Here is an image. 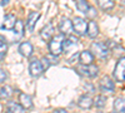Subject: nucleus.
<instances>
[{
  "label": "nucleus",
  "instance_id": "nucleus-1",
  "mask_svg": "<svg viewBox=\"0 0 125 113\" xmlns=\"http://www.w3.org/2000/svg\"><path fill=\"white\" fill-rule=\"evenodd\" d=\"M62 43H64V37H62L61 34L54 35L53 39H51L49 42V44H48L50 54H53L55 57H59L60 53H62Z\"/></svg>",
  "mask_w": 125,
  "mask_h": 113
},
{
  "label": "nucleus",
  "instance_id": "nucleus-2",
  "mask_svg": "<svg viewBox=\"0 0 125 113\" xmlns=\"http://www.w3.org/2000/svg\"><path fill=\"white\" fill-rule=\"evenodd\" d=\"M91 53H93V55L95 54L99 58H106L110 54V49L105 43L96 42V43L91 44Z\"/></svg>",
  "mask_w": 125,
  "mask_h": 113
},
{
  "label": "nucleus",
  "instance_id": "nucleus-3",
  "mask_svg": "<svg viewBox=\"0 0 125 113\" xmlns=\"http://www.w3.org/2000/svg\"><path fill=\"white\" fill-rule=\"evenodd\" d=\"M73 22V30L80 37H83L84 34H86V29H88V23L85 22L83 18H74L71 20Z\"/></svg>",
  "mask_w": 125,
  "mask_h": 113
},
{
  "label": "nucleus",
  "instance_id": "nucleus-4",
  "mask_svg": "<svg viewBox=\"0 0 125 113\" xmlns=\"http://www.w3.org/2000/svg\"><path fill=\"white\" fill-rule=\"evenodd\" d=\"M78 73L86 77V78H94V77L98 75L99 68L96 65H94V64H91V65H80L78 68Z\"/></svg>",
  "mask_w": 125,
  "mask_h": 113
},
{
  "label": "nucleus",
  "instance_id": "nucleus-5",
  "mask_svg": "<svg viewBox=\"0 0 125 113\" xmlns=\"http://www.w3.org/2000/svg\"><path fill=\"white\" fill-rule=\"evenodd\" d=\"M114 77L119 82L125 80V57H123L118 60L115 69H114Z\"/></svg>",
  "mask_w": 125,
  "mask_h": 113
},
{
  "label": "nucleus",
  "instance_id": "nucleus-6",
  "mask_svg": "<svg viewBox=\"0 0 125 113\" xmlns=\"http://www.w3.org/2000/svg\"><path fill=\"white\" fill-rule=\"evenodd\" d=\"M43 72H44V67H43V64H41V60L35 59L29 64V74L31 77L36 78V77L43 74Z\"/></svg>",
  "mask_w": 125,
  "mask_h": 113
},
{
  "label": "nucleus",
  "instance_id": "nucleus-7",
  "mask_svg": "<svg viewBox=\"0 0 125 113\" xmlns=\"http://www.w3.org/2000/svg\"><path fill=\"white\" fill-rule=\"evenodd\" d=\"M99 86H100V89L103 92H110V93H113V92L115 90V84H114V82L111 80V78L108 77V75L103 77L100 79Z\"/></svg>",
  "mask_w": 125,
  "mask_h": 113
},
{
  "label": "nucleus",
  "instance_id": "nucleus-8",
  "mask_svg": "<svg viewBox=\"0 0 125 113\" xmlns=\"http://www.w3.org/2000/svg\"><path fill=\"white\" fill-rule=\"evenodd\" d=\"M40 13L39 12H30V14L28 15V20H26V29L31 33L34 30L35 25H36V22L40 19Z\"/></svg>",
  "mask_w": 125,
  "mask_h": 113
},
{
  "label": "nucleus",
  "instance_id": "nucleus-9",
  "mask_svg": "<svg viewBox=\"0 0 125 113\" xmlns=\"http://www.w3.org/2000/svg\"><path fill=\"white\" fill-rule=\"evenodd\" d=\"M54 37V26L53 24H46L43 29L40 30V38L44 42H50Z\"/></svg>",
  "mask_w": 125,
  "mask_h": 113
},
{
  "label": "nucleus",
  "instance_id": "nucleus-10",
  "mask_svg": "<svg viewBox=\"0 0 125 113\" xmlns=\"http://www.w3.org/2000/svg\"><path fill=\"white\" fill-rule=\"evenodd\" d=\"M95 57L93 55V53L90 50H83L79 54V62L81 63V65H91Z\"/></svg>",
  "mask_w": 125,
  "mask_h": 113
},
{
  "label": "nucleus",
  "instance_id": "nucleus-11",
  "mask_svg": "<svg viewBox=\"0 0 125 113\" xmlns=\"http://www.w3.org/2000/svg\"><path fill=\"white\" fill-rule=\"evenodd\" d=\"M16 20L18 19H16V16L14 14H6L4 20H3L1 29H4V30H11V29H14Z\"/></svg>",
  "mask_w": 125,
  "mask_h": 113
},
{
  "label": "nucleus",
  "instance_id": "nucleus-12",
  "mask_svg": "<svg viewBox=\"0 0 125 113\" xmlns=\"http://www.w3.org/2000/svg\"><path fill=\"white\" fill-rule=\"evenodd\" d=\"M18 50H19V53L21 54L23 57L29 58L31 54H33V52H34V47H33V44L29 43V42H23L21 44L19 45Z\"/></svg>",
  "mask_w": 125,
  "mask_h": 113
},
{
  "label": "nucleus",
  "instance_id": "nucleus-13",
  "mask_svg": "<svg viewBox=\"0 0 125 113\" xmlns=\"http://www.w3.org/2000/svg\"><path fill=\"white\" fill-rule=\"evenodd\" d=\"M59 32L61 33V35L62 34H70L73 32V22L70 19L65 18L59 23Z\"/></svg>",
  "mask_w": 125,
  "mask_h": 113
},
{
  "label": "nucleus",
  "instance_id": "nucleus-14",
  "mask_svg": "<svg viewBox=\"0 0 125 113\" xmlns=\"http://www.w3.org/2000/svg\"><path fill=\"white\" fill-rule=\"evenodd\" d=\"M19 102H20L19 104L24 109H29L33 107V98L26 93H19Z\"/></svg>",
  "mask_w": 125,
  "mask_h": 113
},
{
  "label": "nucleus",
  "instance_id": "nucleus-15",
  "mask_svg": "<svg viewBox=\"0 0 125 113\" xmlns=\"http://www.w3.org/2000/svg\"><path fill=\"white\" fill-rule=\"evenodd\" d=\"M78 104H79V107L83 108V109H89L90 107L94 106V99H93L90 96L84 94V96H81V97L79 98Z\"/></svg>",
  "mask_w": 125,
  "mask_h": 113
},
{
  "label": "nucleus",
  "instance_id": "nucleus-16",
  "mask_svg": "<svg viewBox=\"0 0 125 113\" xmlns=\"http://www.w3.org/2000/svg\"><path fill=\"white\" fill-rule=\"evenodd\" d=\"M78 44V38L76 37H68L64 38V43H62V52H69Z\"/></svg>",
  "mask_w": 125,
  "mask_h": 113
},
{
  "label": "nucleus",
  "instance_id": "nucleus-17",
  "mask_svg": "<svg viewBox=\"0 0 125 113\" xmlns=\"http://www.w3.org/2000/svg\"><path fill=\"white\" fill-rule=\"evenodd\" d=\"M86 34L89 35V38H96L98 34H99V26L95 22H90L88 23V29H86Z\"/></svg>",
  "mask_w": 125,
  "mask_h": 113
},
{
  "label": "nucleus",
  "instance_id": "nucleus-18",
  "mask_svg": "<svg viewBox=\"0 0 125 113\" xmlns=\"http://www.w3.org/2000/svg\"><path fill=\"white\" fill-rule=\"evenodd\" d=\"M6 112L8 113H25V109L16 102H9L6 106Z\"/></svg>",
  "mask_w": 125,
  "mask_h": 113
},
{
  "label": "nucleus",
  "instance_id": "nucleus-19",
  "mask_svg": "<svg viewBox=\"0 0 125 113\" xmlns=\"http://www.w3.org/2000/svg\"><path fill=\"white\" fill-rule=\"evenodd\" d=\"M114 109L116 111V113H125V97L116 98L114 102Z\"/></svg>",
  "mask_w": 125,
  "mask_h": 113
},
{
  "label": "nucleus",
  "instance_id": "nucleus-20",
  "mask_svg": "<svg viewBox=\"0 0 125 113\" xmlns=\"http://www.w3.org/2000/svg\"><path fill=\"white\" fill-rule=\"evenodd\" d=\"M98 5L104 12H109L110 9H113L115 6V3L111 1V0H100V1H98Z\"/></svg>",
  "mask_w": 125,
  "mask_h": 113
},
{
  "label": "nucleus",
  "instance_id": "nucleus-21",
  "mask_svg": "<svg viewBox=\"0 0 125 113\" xmlns=\"http://www.w3.org/2000/svg\"><path fill=\"white\" fill-rule=\"evenodd\" d=\"M14 32L18 37H23L24 35V24L21 20H16V23H15V26H14Z\"/></svg>",
  "mask_w": 125,
  "mask_h": 113
},
{
  "label": "nucleus",
  "instance_id": "nucleus-22",
  "mask_svg": "<svg viewBox=\"0 0 125 113\" xmlns=\"http://www.w3.org/2000/svg\"><path fill=\"white\" fill-rule=\"evenodd\" d=\"M13 94V88L9 86H4L3 88H0V98H9Z\"/></svg>",
  "mask_w": 125,
  "mask_h": 113
},
{
  "label": "nucleus",
  "instance_id": "nucleus-23",
  "mask_svg": "<svg viewBox=\"0 0 125 113\" xmlns=\"http://www.w3.org/2000/svg\"><path fill=\"white\" fill-rule=\"evenodd\" d=\"M76 8L80 10L83 14L86 15V13L89 12V9H90V5H89L88 1H83L81 0V1H76Z\"/></svg>",
  "mask_w": 125,
  "mask_h": 113
},
{
  "label": "nucleus",
  "instance_id": "nucleus-24",
  "mask_svg": "<svg viewBox=\"0 0 125 113\" xmlns=\"http://www.w3.org/2000/svg\"><path fill=\"white\" fill-rule=\"evenodd\" d=\"M105 102H106V98L103 94H100L94 99V106H95L96 108H103L104 106H105Z\"/></svg>",
  "mask_w": 125,
  "mask_h": 113
},
{
  "label": "nucleus",
  "instance_id": "nucleus-25",
  "mask_svg": "<svg viewBox=\"0 0 125 113\" xmlns=\"http://www.w3.org/2000/svg\"><path fill=\"white\" fill-rule=\"evenodd\" d=\"M6 52H8V44L4 40H0V62L4 59V57L6 55Z\"/></svg>",
  "mask_w": 125,
  "mask_h": 113
},
{
  "label": "nucleus",
  "instance_id": "nucleus-26",
  "mask_svg": "<svg viewBox=\"0 0 125 113\" xmlns=\"http://www.w3.org/2000/svg\"><path fill=\"white\" fill-rule=\"evenodd\" d=\"M45 59H46V62L49 64H58V57H55V55H53V54H48L46 57H45Z\"/></svg>",
  "mask_w": 125,
  "mask_h": 113
},
{
  "label": "nucleus",
  "instance_id": "nucleus-27",
  "mask_svg": "<svg viewBox=\"0 0 125 113\" xmlns=\"http://www.w3.org/2000/svg\"><path fill=\"white\" fill-rule=\"evenodd\" d=\"M86 15H88L89 18H91V19H93V18H95V16H96V12H95V9H94L93 6H90V9H89V12L86 13Z\"/></svg>",
  "mask_w": 125,
  "mask_h": 113
},
{
  "label": "nucleus",
  "instance_id": "nucleus-28",
  "mask_svg": "<svg viewBox=\"0 0 125 113\" xmlns=\"http://www.w3.org/2000/svg\"><path fill=\"white\" fill-rule=\"evenodd\" d=\"M8 74H6V72L4 69H0V83H3V82L6 79Z\"/></svg>",
  "mask_w": 125,
  "mask_h": 113
},
{
  "label": "nucleus",
  "instance_id": "nucleus-29",
  "mask_svg": "<svg viewBox=\"0 0 125 113\" xmlns=\"http://www.w3.org/2000/svg\"><path fill=\"white\" fill-rule=\"evenodd\" d=\"M54 113H69V112L66 109H64V108H58V109L54 111Z\"/></svg>",
  "mask_w": 125,
  "mask_h": 113
},
{
  "label": "nucleus",
  "instance_id": "nucleus-30",
  "mask_svg": "<svg viewBox=\"0 0 125 113\" xmlns=\"http://www.w3.org/2000/svg\"><path fill=\"white\" fill-rule=\"evenodd\" d=\"M9 1H8V0H4V1H1V5H6Z\"/></svg>",
  "mask_w": 125,
  "mask_h": 113
},
{
  "label": "nucleus",
  "instance_id": "nucleus-31",
  "mask_svg": "<svg viewBox=\"0 0 125 113\" xmlns=\"http://www.w3.org/2000/svg\"><path fill=\"white\" fill-rule=\"evenodd\" d=\"M1 111H3V106H1V103H0V113H1Z\"/></svg>",
  "mask_w": 125,
  "mask_h": 113
},
{
  "label": "nucleus",
  "instance_id": "nucleus-32",
  "mask_svg": "<svg viewBox=\"0 0 125 113\" xmlns=\"http://www.w3.org/2000/svg\"><path fill=\"white\" fill-rule=\"evenodd\" d=\"M113 113H116V112H113Z\"/></svg>",
  "mask_w": 125,
  "mask_h": 113
}]
</instances>
